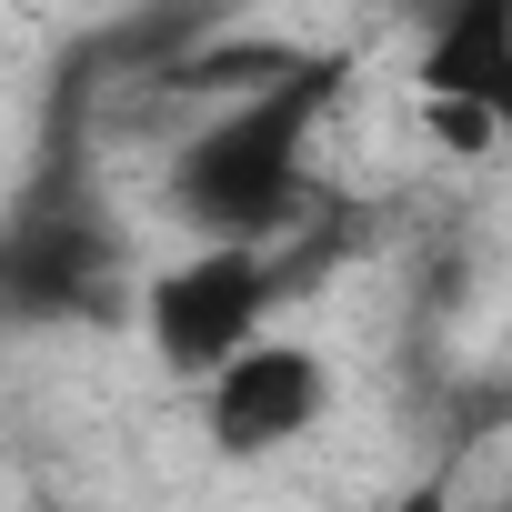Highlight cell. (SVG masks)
Here are the masks:
<instances>
[{
	"instance_id": "6da1fadb",
	"label": "cell",
	"mask_w": 512,
	"mask_h": 512,
	"mask_svg": "<svg viewBox=\"0 0 512 512\" xmlns=\"http://www.w3.org/2000/svg\"><path fill=\"white\" fill-rule=\"evenodd\" d=\"M342 81H352V61L312 51L272 91L211 101L191 121V141L171 151V171H161L171 211L201 241H292L312 221V141H322V111L342 101Z\"/></svg>"
},
{
	"instance_id": "7a4b0ae2",
	"label": "cell",
	"mask_w": 512,
	"mask_h": 512,
	"mask_svg": "<svg viewBox=\"0 0 512 512\" xmlns=\"http://www.w3.org/2000/svg\"><path fill=\"white\" fill-rule=\"evenodd\" d=\"M292 241H191L181 262H161L141 282V342L171 382H201L221 352H241L251 332L272 322V302L292 292L282 272Z\"/></svg>"
},
{
	"instance_id": "3957f363",
	"label": "cell",
	"mask_w": 512,
	"mask_h": 512,
	"mask_svg": "<svg viewBox=\"0 0 512 512\" xmlns=\"http://www.w3.org/2000/svg\"><path fill=\"white\" fill-rule=\"evenodd\" d=\"M322 412H332L322 352L292 342V332H272V322L201 372V432H211L221 462H272V452H292L302 432H322Z\"/></svg>"
},
{
	"instance_id": "277c9868",
	"label": "cell",
	"mask_w": 512,
	"mask_h": 512,
	"mask_svg": "<svg viewBox=\"0 0 512 512\" xmlns=\"http://www.w3.org/2000/svg\"><path fill=\"white\" fill-rule=\"evenodd\" d=\"M422 101H482L512 121V0H442L432 11Z\"/></svg>"
},
{
	"instance_id": "5b68a950",
	"label": "cell",
	"mask_w": 512,
	"mask_h": 512,
	"mask_svg": "<svg viewBox=\"0 0 512 512\" xmlns=\"http://www.w3.org/2000/svg\"><path fill=\"white\" fill-rule=\"evenodd\" d=\"M312 51H292V41H211V51H191V61H171L161 71V91L171 101H191V111H211V101H241V91H272L282 71H302Z\"/></svg>"
},
{
	"instance_id": "8992f818",
	"label": "cell",
	"mask_w": 512,
	"mask_h": 512,
	"mask_svg": "<svg viewBox=\"0 0 512 512\" xmlns=\"http://www.w3.org/2000/svg\"><path fill=\"white\" fill-rule=\"evenodd\" d=\"M422 121H432V141L462 151V161H492V141H502V111H482V101H422Z\"/></svg>"
}]
</instances>
